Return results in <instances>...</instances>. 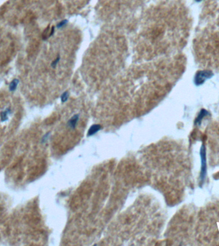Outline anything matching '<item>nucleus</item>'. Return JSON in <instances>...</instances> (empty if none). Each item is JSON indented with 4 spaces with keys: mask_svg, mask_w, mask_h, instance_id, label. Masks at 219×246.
<instances>
[{
    "mask_svg": "<svg viewBox=\"0 0 219 246\" xmlns=\"http://www.w3.org/2000/svg\"><path fill=\"white\" fill-rule=\"evenodd\" d=\"M200 156L201 160V170L200 173V181L201 183L203 184L206 175L207 171V165H206V148L205 145L203 144L200 149Z\"/></svg>",
    "mask_w": 219,
    "mask_h": 246,
    "instance_id": "f257e3e1",
    "label": "nucleus"
},
{
    "mask_svg": "<svg viewBox=\"0 0 219 246\" xmlns=\"http://www.w3.org/2000/svg\"><path fill=\"white\" fill-rule=\"evenodd\" d=\"M213 76V73L210 71H200L195 74L194 83L196 85H201L206 81V79L211 78Z\"/></svg>",
    "mask_w": 219,
    "mask_h": 246,
    "instance_id": "f03ea898",
    "label": "nucleus"
},
{
    "mask_svg": "<svg viewBox=\"0 0 219 246\" xmlns=\"http://www.w3.org/2000/svg\"><path fill=\"white\" fill-rule=\"evenodd\" d=\"M208 115H209V112L207 111V110L205 109L201 110L199 112V114L198 115L197 117L196 118V119L195 120V124L199 125L201 124V121H202V120L203 119V118L206 117Z\"/></svg>",
    "mask_w": 219,
    "mask_h": 246,
    "instance_id": "7ed1b4c3",
    "label": "nucleus"
},
{
    "mask_svg": "<svg viewBox=\"0 0 219 246\" xmlns=\"http://www.w3.org/2000/svg\"><path fill=\"white\" fill-rule=\"evenodd\" d=\"M79 120V115L76 114L71 118L68 121L69 126L71 128H75L77 122Z\"/></svg>",
    "mask_w": 219,
    "mask_h": 246,
    "instance_id": "20e7f679",
    "label": "nucleus"
},
{
    "mask_svg": "<svg viewBox=\"0 0 219 246\" xmlns=\"http://www.w3.org/2000/svg\"><path fill=\"white\" fill-rule=\"evenodd\" d=\"M101 129V126L99 124H94L89 128L88 131V135L91 136L94 134H95L98 131Z\"/></svg>",
    "mask_w": 219,
    "mask_h": 246,
    "instance_id": "39448f33",
    "label": "nucleus"
},
{
    "mask_svg": "<svg viewBox=\"0 0 219 246\" xmlns=\"http://www.w3.org/2000/svg\"><path fill=\"white\" fill-rule=\"evenodd\" d=\"M19 81L18 79H16V78L14 79L11 82V83H10V85H9V90L10 91H11V92H14V91H16L17 87V85H18V84H19Z\"/></svg>",
    "mask_w": 219,
    "mask_h": 246,
    "instance_id": "423d86ee",
    "label": "nucleus"
},
{
    "mask_svg": "<svg viewBox=\"0 0 219 246\" xmlns=\"http://www.w3.org/2000/svg\"><path fill=\"white\" fill-rule=\"evenodd\" d=\"M11 110L10 108H7L6 110H5V111L2 112L1 113V121L5 122L6 121V120H8V117H9V115L11 114Z\"/></svg>",
    "mask_w": 219,
    "mask_h": 246,
    "instance_id": "0eeeda50",
    "label": "nucleus"
},
{
    "mask_svg": "<svg viewBox=\"0 0 219 246\" xmlns=\"http://www.w3.org/2000/svg\"><path fill=\"white\" fill-rule=\"evenodd\" d=\"M69 92L67 91H65V92H63L60 97L61 101L62 102H65L67 101L69 98Z\"/></svg>",
    "mask_w": 219,
    "mask_h": 246,
    "instance_id": "6e6552de",
    "label": "nucleus"
},
{
    "mask_svg": "<svg viewBox=\"0 0 219 246\" xmlns=\"http://www.w3.org/2000/svg\"><path fill=\"white\" fill-rule=\"evenodd\" d=\"M67 22H68V20L67 19L61 20V21L57 24V28H62L63 26H65L66 24H67Z\"/></svg>",
    "mask_w": 219,
    "mask_h": 246,
    "instance_id": "1a4fd4ad",
    "label": "nucleus"
},
{
    "mask_svg": "<svg viewBox=\"0 0 219 246\" xmlns=\"http://www.w3.org/2000/svg\"><path fill=\"white\" fill-rule=\"evenodd\" d=\"M60 57L59 56H58V57L57 58H56L54 61L52 62V63H51V67H52L55 68V67L57 65L58 63L59 62V61H60Z\"/></svg>",
    "mask_w": 219,
    "mask_h": 246,
    "instance_id": "9d476101",
    "label": "nucleus"
},
{
    "mask_svg": "<svg viewBox=\"0 0 219 246\" xmlns=\"http://www.w3.org/2000/svg\"><path fill=\"white\" fill-rule=\"evenodd\" d=\"M201 1H203V0H195V1H197V2H200Z\"/></svg>",
    "mask_w": 219,
    "mask_h": 246,
    "instance_id": "9b49d317",
    "label": "nucleus"
}]
</instances>
